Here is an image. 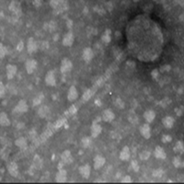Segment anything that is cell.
Returning <instances> with one entry per match:
<instances>
[{
	"label": "cell",
	"mask_w": 184,
	"mask_h": 184,
	"mask_svg": "<svg viewBox=\"0 0 184 184\" xmlns=\"http://www.w3.org/2000/svg\"><path fill=\"white\" fill-rule=\"evenodd\" d=\"M82 57H83V59L85 62L87 63H90L94 57V52L92 48L90 47H87L83 50V54H82Z\"/></svg>",
	"instance_id": "8992f818"
},
{
	"label": "cell",
	"mask_w": 184,
	"mask_h": 184,
	"mask_svg": "<svg viewBox=\"0 0 184 184\" xmlns=\"http://www.w3.org/2000/svg\"><path fill=\"white\" fill-rule=\"evenodd\" d=\"M48 113H49V108L47 106H42L39 108V110H38V114H39V116L41 118H44V117H46L48 115Z\"/></svg>",
	"instance_id": "83f0119b"
},
{
	"label": "cell",
	"mask_w": 184,
	"mask_h": 184,
	"mask_svg": "<svg viewBox=\"0 0 184 184\" xmlns=\"http://www.w3.org/2000/svg\"><path fill=\"white\" fill-rule=\"evenodd\" d=\"M67 180V172L65 169H60L55 175V181L58 183L66 182Z\"/></svg>",
	"instance_id": "30bf717a"
},
{
	"label": "cell",
	"mask_w": 184,
	"mask_h": 184,
	"mask_svg": "<svg viewBox=\"0 0 184 184\" xmlns=\"http://www.w3.org/2000/svg\"><path fill=\"white\" fill-rule=\"evenodd\" d=\"M106 162V159H105V157H102V156H96L94 158V168L95 169H99L101 168L103 166H104V164Z\"/></svg>",
	"instance_id": "4fadbf2b"
},
{
	"label": "cell",
	"mask_w": 184,
	"mask_h": 184,
	"mask_svg": "<svg viewBox=\"0 0 184 184\" xmlns=\"http://www.w3.org/2000/svg\"><path fill=\"white\" fill-rule=\"evenodd\" d=\"M164 173V171L161 169V168H158V169H156L154 170V172H153V176L154 177H161Z\"/></svg>",
	"instance_id": "7bdbcfd3"
},
{
	"label": "cell",
	"mask_w": 184,
	"mask_h": 184,
	"mask_svg": "<svg viewBox=\"0 0 184 184\" xmlns=\"http://www.w3.org/2000/svg\"><path fill=\"white\" fill-rule=\"evenodd\" d=\"M43 98H44V96H43V94H42V93H41V94H39V95H37V96H36V97L33 99V100H32V105H33V106L40 105L41 102H42V100L43 99Z\"/></svg>",
	"instance_id": "1f68e13d"
},
{
	"label": "cell",
	"mask_w": 184,
	"mask_h": 184,
	"mask_svg": "<svg viewBox=\"0 0 184 184\" xmlns=\"http://www.w3.org/2000/svg\"><path fill=\"white\" fill-rule=\"evenodd\" d=\"M78 98V92L77 87L75 86H71L69 87V90L67 93V99L69 101H75Z\"/></svg>",
	"instance_id": "8fae6325"
},
{
	"label": "cell",
	"mask_w": 184,
	"mask_h": 184,
	"mask_svg": "<svg viewBox=\"0 0 184 184\" xmlns=\"http://www.w3.org/2000/svg\"><path fill=\"white\" fill-rule=\"evenodd\" d=\"M161 141L163 143H166V144L167 143H170L171 141H172V137H171L170 135H165L162 136Z\"/></svg>",
	"instance_id": "60d3db41"
},
{
	"label": "cell",
	"mask_w": 184,
	"mask_h": 184,
	"mask_svg": "<svg viewBox=\"0 0 184 184\" xmlns=\"http://www.w3.org/2000/svg\"><path fill=\"white\" fill-rule=\"evenodd\" d=\"M101 131H102V127L99 123H92L91 125V137L96 138L98 135L101 134Z\"/></svg>",
	"instance_id": "2e32d148"
},
{
	"label": "cell",
	"mask_w": 184,
	"mask_h": 184,
	"mask_svg": "<svg viewBox=\"0 0 184 184\" xmlns=\"http://www.w3.org/2000/svg\"><path fill=\"white\" fill-rule=\"evenodd\" d=\"M77 112H78V108L75 107V105L70 106V108L68 109V113L70 114V115H75Z\"/></svg>",
	"instance_id": "ab89813d"
},
{
	"label": "cell",
	"mask_w": 184,
	"mask_h": 184,
	"mask_svg": "<svg viewBox=\"0 0 184 184\" xmlns=\"http://www.w3.org/2000/svg\"><path fill=\"white\" fill-rule=\"evenodd\" d=\"M130 157H131L130 148H129V147H127V145H125L120 153V159L123 161H127V160H129Z\"/></svg>",
	"instance_id": "9a60e30c"
},
{
	"label": "cell",
	"mask_w": 184,
	"mask_h": 184,
	"mask_svg": "<svg viewBox=\"0 0 184 184\" xmlns=\"http://www.w3.org/2000/svg\"><path fill=\"white\" fill-rule=\"evenodd\" d=\"M154 155H155L156 158H158V159H165V158L167 157L166 152L164 151V149L160 147V145H157L156 147Z\"/></svg>",
	"instance_id": "ffe728a7"
},
{
	"label": "cell",
	"mask_w": 184,
	"mask_h": 184,
	"mask_svg": "<svg viewBox=\"0 0 184 184\" xmlns=\"http://www.w3.org/2000/svg\"><path fill=\"white\" fill-rule=\"evenodd\" d=\"M64 166H65V163L63 162V161H60V162L58 163V167H57V168H58V170L63 169V167H64Z\"/></svg>",
	"instance_id": "f5cc1de1"
},
{
	"label": "cell",
	"mask_w": 184,
	"mask_h": 184,
	"mask_svg": "<svg viewBox=\"0 0 184 184\" xmlns=\"http://www.w3.org/2000/svg\"><path fill=\"white\" fill-rule=\"evenodd\" d=\"M32 166L37 169V170H40L42 168V159L38 156L35 155L34 158H33V162H32Z\"/></svg>",
	"instance_id": "4316f807"
},
{
	"label": "cell",
	"mask_w": 184,
	"mask_h": 184,
	"mask_svg": "<svg viewBox=\"0 0 184 184\" xmlns=\"http://www.w3.org/2000/svg\"><path fill=\"white\" fill-rule=\"evenodd\" d=\"M38 48H41L42 50H46L49 48V43L47 42H41V43H38Z\"/></svg>",
	"instance_id": "f35d334b"
},
{
	"label": "cell",
	"mask_w": 184,
	"mask_h": 184,
	"mask_svg": "<svg viewBox=\"0 0 184 184\" xmlns=\"http://www.w3.org/2000/svg\"><path fill=\"white\" fill-rule=\"evenodd\" d=\"M175 111H176V113H177V115H178V116L182 115V113H183V108H182V106H181L180 108H176V109H175Z\"/></svg>",
	"instance_id": "c3c4849f"
},
{
	"label": "cell",
	"mask_w": 184,
	"mask_h": 184,
	"mask_svg": "<svg viewBox=\"0 0 184 184\" xmlns=\"http://www.w3.org/2000/svg\"><path fill=\"white\" fill-rule=\"evenodd\" d=\"M131 167H132L133 170L135 171V172H138L139 169H140V166H139L138 162L136 160H135V159L132 160V162H131Z\"/></svg>",
	"instance_id": "8d00e7d4"
},
{
	"label": "cell",
	"mask_w": 184,
	"mask_h": 184,
	"mask_svg": "<svg viewBox=\"0 0 184 184\" xmlns=\"http://www.w3.org/2000/svg\"><path fill=\"white\" fill-rule=\"evenodd\" d=\"M65 123H66V119H59V120H57L56 122L54 123V129H58V128H61L63 125L65 124Z\"/></svg>",
	"instance_id": "836d02e7"
},
{
	"label": "cell",
	"mask_w": 184,
	"mask_h": 184,
	"mask_svg": "<svg viewBox=\"0 0 184 184\" xmlns=\"http://www.w3.org/2000/svg\"><path fill=\"white\" fill-rule=\"evenodd\" d=\"M94 10L96 11L98 14H99V15H104V14L106 13V10H105L102 7H99V5L96 6V7L94 8Z\"/></svg>",
	"instance_id": "74e56055"
},
{
	"label": "cell",
	"mask_w": 184,
	"mask_h": 184,
	"mask_svg": "<svg viewBox=\"0 0 184 184\" xmlns=\"http://www.w3.org/2000/svg\"><path fill=\"white\" fill-rule=\"evenodd\" d=\"M1 88H0V90H1V92H0V97L1 98H4L5 96V93H6V90H5V87L3 85V83H1V87H0Z\"/></svg>",
	"instance_id": "681fc988"
},
{
	"label": "cell",
	"mask_w": 184,
	"mask_h": 184,
	"mask_svg": "<svg viewBox=\"0 0 184 184\" xmlns=\"http://www.w3.org/2000/svg\"><path fill=\"white\" fill-rule=\"evenodd\" d=\"M60 1H55V0H51L50 1V5H51V7L52 8H54V9L55 8H57L60 6Z\"/></svg>",
	"instance_id": "ee69618b"
},
{
	"label": "cell",
	"mask_w": 184,
	"mask_h": 184,
	"mask_svg": "<svg viewBox=\"0 0 184 184\" xmlns=\"http://www.w3.org/2000/svg\"><path fill=\"white\" fill-rule=\"evenodd\" d=\"M172 163H173V166L175 168H180L183 167V162L181 161L180 157H174L173 159H172Z\"/></svg>",
	"instance_id": "4dcf8cb0"
},
{
	"label": "cell",
	"mask_w": 184,
	"mask_h": 184,
	"mask_svg": "<svg viewBox=\"0 0 184 184\" xmlns=\"http://www.w3.org/2000/svg\"><path fill=\"white\" fill-rule=\"evenodd\" d=\"M105 80H106V78H105L104 77H100V78L96 81V83H95L94 85L96 86L98 88H99V87H102V86L105 84Z\"/></svg>",
	"instance_id": "d590c367"
},
{
	"label": "cell",
	"mask_w": 184,
	"mask_h": 184,
	"mask_svg": "<svg viewBox=\"0 0 184 184\" xmlns=\"http://www.w3.org/2000/svg\"><path fill=\"white\" fill-rule=\"evenodd\" d=\"M7 48H5L3 46V44L1 43V49H0V57H1V59H3L4 57L6 56V54H7Z\"/></svg>",
	"instance_id": "b9f144b4"
},
{
	"label": "cell",
	"mask_w": 184,
	"mask_h": 184,
	"mask_svg": "<svg viewBox=\"0 0 184 184\" xmlns=\"http://www.w3.org/2000/svg\"><path fill=\"white\" fill-rule=\"evenodd\" d=\"M25 67H26V71L28 74H32L37 67V61L34 59L27 60L26 63H25Z\"/></svg>",
	"instance_id": "52a82bcc"
},
{
	"label": "cell",
	"mask_w": 184,
	"mask_h": 184,
	"mask_svg": "<svg viewBox=\"0 0 184 184\" xmlns=\"http://www.w3.org/2000/svg\"><path fill=\"white\" fill-rule=\"evenodd\" d=\"M39 49L38 48V42H35V40L33 39L32 37L29 38L28 42H27V50L29 54H33L35 52H37V50Z\"/></svg>",
	"instance_id": "5b68a950"
},
{
	"label": "cell",
	"mask_w": 184,
	"mask_h": 184,
	"mask_svg": "<svg viewBox=\"0 0 184 184\" xmlns=\"http://www.w3.org/2000/svg\"><path fill=\"white\" fill-rule=\"evenodd\" d=\"M151 75H152V77H153V78H154V79H157L158 75H159V74H158V70H157V69H154V70L151 72Z\"/></svg>",
	"instance_id": "bcb514c9"
},
{
	"label": "cell",
	"mask_w": 184,
	"mask_h": 184,
	"mask_svg": "<svg viewBox=\"0 0 184 184\" xmlns=\"http://www.w3.org/2000/svg\"><path fill=\"white\" fill-rule=\"evenodd\" d=\"M61 159L65 164H71L74 160L71 152L69 150H66L63 152V154L61 155Z\"/></svg>",
	"instance_id": "e0dca14e"
},
{
	"label": "cell",
	"mask_w": 184,
	"mask_h": 184,
	"mask_svg": "<svg viewBox=\"0 0 184 184\" xmlns=\"http://www.w3.org/2000/svg\"><path fill=\"white\" fill-rule=\"evenodd\" d=\"M144 118L148 123H152L155 120V118H156V112L154 111H152V110L145 111V113H144Z\"/></svg>",
	"instance_id": "7402d4cb"
},
{
	"label": "cell",
	"mask_w": 184,
	"mask_h": 184,
	"mask_svg": "<svg viewBox=\"0 0 184 184\" xmlns=\"http://www.w3.org/2000/svg\"><path fill=\"white\" fill-rule=\"evenodd\" d=\"M58 38H59V35H58V34H57L56 36H54V41H56L57 39H58Z\"/></svg>",
	"instance_id": "9f6ffc18"
},
{
	"label": "cell",
	"mask_w": 184,
	"mask_h": 184,
	"mask_svg": "<svg viewBox=\"0 0 184 184\" xmlns=\"http://www.w3.org/2000/svg\"><path fill=\"white\" fill-rule=\"evenodd\" d=\"M101 120H102V118H101L100 116H97L96 118L94 119V121L92 122V123H99V122H100Z\"/></svg>",
	"instance_id": "816d5d0a"
},
{
	"label": "cell",
	"mask_w": 184,
	"mask_h": 184,
	"mask_svg": "<svg viewBox=\"0 0 184 184\" xmlns=\"http://www.w3.org/2000/svg\"><path fill=\"white\" fill-rule=\"evenodd\" d=\"M23 48H24V42L22 41H20L17 45V50L18 51V52H21V51L23 50Z\"/></svg>",
	"instance_id": "7dc6e473"
},
{
	"label": "cell",
	"mask_w": 184,
	"mask_h": 184,
	"mask_svg": "<svg viewBox=\"0 0 184 184\" xmlns=\"http://www.w3.org/2000/svg\"><path fill=\"white\" fill-rule=\"evenodd\" d=\"M74 40H75V37H74V34L72 33V31H68L66 34H65L64 38H63L62 43H63V45L64 46L70 47V46L73 45Z\"/></svg>",
	"instance_id": "7a4b0ae2"
},
{
	"label": "cell",
	"mask_w": 184,
	"mask_h": 184,
	"mask_svg": "<svg viewBox=\"0 0 184 184\" xmlns=\"http://www.w3.org/2000/svg\"><path fill=\"white\" fill-rule=\"evenodd\" d=\"M80 175L84 178V179H88L90 176V171H91V168L88 164L83 165V166L79 167L78 168Z\"/></svg>",
	"instance_id": "ba28073f"
},
{
	"label": "cell",
	"mask_w": 184,
	"mask_h": 184,
	"mask_svg": "<svg viewBox=\"0 0 184 184\" xmlns=\"http://www.w3.org/2000/svg\"><path fill=\"white\" fill-rule=\"evenodd\" d=\"M32 4L35 6V7H38V6H40V5L42 4V2H41V1H33Z\"/></svg>",
	"instance_id": "11a10c76"
},
{
	"label": "cell",
	"mask_w": 184,
	"mask_h": 184,
	"mask_svg": "<svg viewBox=\"0 0 184 184\" xmlns=\"http://www.w3.org/2000/svg\"><path fill=\"white\" fill-rule=\"evenodd\" d=\"M72 24H73V21L70 20H68L66 21V25H67V27H68V28H71V27H72Z\"/></svg>",
	"instance_id": "db71d44e"
},
{
	"label": "cell",
	"mask_w": 184,
	"mask_h": 184,
	"mask_svg": "<svg viewBox=\"0 0 184 184\" xmlns=\"http://www.w3.org/2000/svg\"><path fill=\"white\" fill-rule=\"evenodd\" d=\"M101 118H102V120L104 121V122L111 123L114 119H115V114L113 113V111L111 109H107L102 112V117Z\"/></svg>",
	"instance_id": "9c48e42d"
},
{
	"label": "cell",
	"mask_w": 184,
	"mask_h": 184,
	"mask_svg": "<svg viewBox=\"0 0 184 184\" xmlns=\"http://www.w3.org/2000/svg\"><path fill=\"white\" fill-rule=\"evenodd\" d=\"M122 182L123 183H129V182H132V179H131V177L129 175H126L124 176L123 179H122Z\"/></svg>",
	"instance_id": "f6af8a7d"
},
{
	"label": "cell",
	"mask_w": 184,
	"mask_h": 184,
	"mask_svg": "<svg viewBox=\"0 0 184 184\" xmlns=\"http://www.w3.org/2000/svg\"><path fill=\"white\" fill-rule=\"evenodd\" d=\"M150 156H151V153L147 150H144V151L141 152L140 154H139V157H140L141 160H147L150 157Z\"/></svg>",
	"instance_id": "d6a6232c"
},
{
	"label": "cell",
	"mask_w": 184,
	"mask_h": 184,
	"mask_svg": "<svg viewBox=\"0 0 184 184\" xmlns=\"http://www.w3.org/2000/svg\"><path fill=\"white\" fill-rule=\"evenodd\" d=\"M173 150H174V152H176V153H180V154H182L183 153V150H184L183 142L178 141L176 143V145H175V147H173Z\"/></svg>",
	"instance_id": "f1b7e54d"
},
{
	"label": "cell",
	"mask_w": 184,
	"mask_h": 184,
	"mask_svg": "<svg viewBox=\"0 0 184 184\" xmlns=\"http://www.w3.org/2000/svg\"><path fill=\"white\" fill-rule=\"evenodd\" d=\"M81 145H82V147H84V148L90 147L91 145V138L87 137V136L83 137L81 139Z\"/></svg>",
	"instance_id": "f546056e"
},
{
	"label": "cell",
	"mask_w": 184,
	"mask_h": 184,
	"mask_svg": "<svg viewBox=\"0 0 184 184\" xmlns=\"http://www.w3.org/2000/svg\"><path fill=\"white\" fill-rule=\"evenodd\" d=\"M162 123L164 125V127H166L167 129H170L174 126L175 119L171 116H166L162 119Z\"/></svg>",
	"instance_id": "ac0fdd59"
},
{
	"label": "cell",
	"mask_w": 184,
	"mask_h": 184,
	"mask_svg": "<svg viewBox=\"0 0 184 184\" xmlns=\"http://www.w3.org/2000/svg\"><path fill=\"white\" fill-rule=\"evenodd\" d=\"M45 83L47 86H50V87H54L56 85V78L54 75V72L53 70H50L46 73Z\"/></svg>",
	"instance_id": "277c9868"
},
{
	"label": "cell",
	"mask_w": 184,
	"mask_h": 184,
	"mask_svg": "<svg viewBox=\"0 0 184 184\" xmlns=\"http://www.w3.org/2000/svg\"><path fill=\"white\" fill-rule=\"evenodd\" d=\"M15 145L17 147H20L21 150H24L27 148V140L25 137H20L15 141Z\"/></svg>",
	"instance_id": "484cf974"
},
{
	"label": "cell",
	"mask_w": 184,
	"mask_h": 184,
	"mask_svg": "<svg viewBox=\"0 0 184 184\" xmlns=\"http://www.w3.org/2000/svg\"><path fill=\"white\" fill-rule=\"evenodd\" d=\"M0 124H1V126H4V127L10 125V121L8 119V114L4 111L0 114Z\"/></svg>",
	"instance_id": "cb8c5ba5"
},
{
	"label": "cell",
	"mask_w": 184,
	"mask_h": 184,
	"mask_svg": "<svg viewBox=\"0 0 184 184\" xmlns=\"http://www.w3.org/2000/svg\"><path fill=\"white\" fill-rule=\"evenodd\" d=\"M101 41L105 44H109L111 41V30L110 29H107L105 32L101 36Z\"/></svg>",
	"instance_id": "d4e9b609"
},
{
	"label": "cell",
	"mask_w": 184,
	"mask_h": 184,
	"mask_svg": "<svg viewBox=\"0 0 184 184\" xmlns=\"http://www.w3.org/2000/svg\"><path fill=\"white\" fill-rule=\"evenodd\" d=\"M127 119L129 121V123H132V124H137L138 123V116L136 115V113L134 110H130L129 112H128V116H127Z\"/></svg>",
	"instance_id": "603a6c76"
},
{
	"label": "cell",
	"mask_w": 184,
	"mask_h": 184,
	"mask_svg": "<svg viewBox=\"0 0 184 184\" xmlns=\"http://www.w3.org/2000/svg\"><path fill=\"white\" fill-rule=\"evenodd\" d=\"M6 70H7V77L8 79H12L17 73V66L14 65H8L6 67Z\"/></svg>",
	"instance_id": "44dd1931"
},
{
	"label": "cell",
	"mask_w": 184,
	"mask_h": 184,
	"mask_svg": "<svg viewBox=\"0 0 184 184\" xmlns=\"http://www.w3.org/2000/svg\"><path fill=\"white\" fill-rule=\"evenodd\" d=\"M140 134L145 139H149L151 136V128L148 123H145L140 127Z\"/></svg>",
	"instance_id": "7c38bea8"
},
{
	"label": "cell",
	"mask_w": 184,
	"mask_h": 184,
	"mask_svg": "<svg viewBox=\"0 0 184 184\" xmlns=\"http://www.w3.org/2000/svg\"><path fill=\"white\" fill-rule=\"evenodd\" d=\"M97 90H98V87H96V86H93L92 87H90V88H88V90H87L84 93H83V95H82V100L83 101H87V100H90L94 95H95V93L97 92Z\"/></svg>",
	"instance_id": "3957f363"
},
{
	"label": "cell",
	"mask_w": 184,
	"mask_h": 184,
	"mask_svg": "<svg viewBox=\"0 0 184 184\" xmlns=\"http://www.w3.org/2000/svg\"><path fill=\"white\" fill-rule=\"evenodd\" d=\"M72 67H73V64L68 58H64L62 60L60 70H61V72L63 74H66V73H67L69 71H71Z\"/></svg>",
	"instance_id": "6da1fadb"
},
{
	"label": "cell",
	"mask_w": 184,
	"mask_h": 184,
	"mask_svg": "<svg viewBox=\"0 0 184 184\" xmlns=\"http://www.w3.org/2000/svg\"><path fill=\"white\" fill-rule=\"evenodd\" d=\"M8 173L12 176V177H18V165L16 162H11L8 166Z\"/></svg>",
	"instance_id": "d6986e66"
},
{
	"label": "cell",
	"mask_w": 184,
	"mask_h": 184,
	"mask_svg": "<svg viewBox=\"0 0 184 184\" xmlns=\"http://www.w3.org/2000/svg\"><path fill=\"white\" fill-rule=\"evenodd\" d=\"M169 69H170V66H163L161 68H160V70L161 72H165V71H169Z\"/></svg>",
	"instance_id": "f907efd6"
},
{
	"label": "cell",
	"mask_w": 184,
	"mask_h": 184,
	"mask_svg": "<svg viewBox=\"0 0 184 184\" xmlns=\"http://www.w3.org/2000/svg\"><path fill=\"white\" fill-rule=\"evenodd\" d=\"M28 111V104L26 102V100L24 99H20L18 101V103L17 104V106L15 107L14 111L20 112V113H24Z\"/></svg>",
	"instance_id": "5bb4252c"
},
{
	"label": "cell",
	"mask_w": 184,
	"mask_h": 184,
	"mask_svg": "<svg viewBox=\"0 0 184 184\" xmlns=\"http://www.w3.org/2000/svg\"><path fill=\"white\" fill-rule=\"evenodd\" d=\"M114 105H115L118 108V109H123L125 104H124V102H123L122 99L118 98V99H115V101H114Z\"/></svg>",
	"instance_id": "e575fe53"
}]
</instances>
